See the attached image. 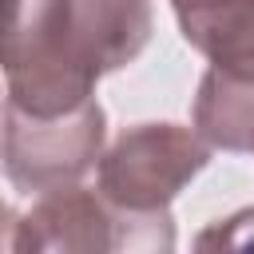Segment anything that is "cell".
Masks as SVG:
<instances>
[{"instance_id": "obj_1", "label": "cell", "mask_w": 254, "mask_h": 254, "mask_svg": "<svg viewBox=\"0 0 254 254\" xmlns=\"http://www.w3.org/2000/svg\"><path fill=\"white\" fill-rule=\"evenodd\" d=\"M0 75L4 107L36 119L95 99L99 79L75 48L71 0H0Z\"/></svg>"}, {"instance_id": "obj_2", "label": "cell", "mask_w": 254, "mask_h": 254, "mask_svg": "<svg viewBox=\"0 0 254 254\" xmlns=\"http://www.w3.org/2000/svg\"><path fill=\"white\" fill-rule=\"evenodd\" d=\"M171 210H123L91 187L40 194L16 222L12 254H175Z\"/></svg>"}, {"instance_id": "obj_3", "label": "cell", "mask_w": 254, "mask_h": 254, "mask_svg": "<svg viewBox=\"0 0 254 254\" xmlns=\"http://www.w3.org/2000/svg\"><path fill=\"white\" fill-rule=\"evenodd\" d=\"M210 147L183 123L127 127L95 167V190L123 210H171V202L206 171Z\"/></svg>"}, {"instance_id": "obj_4", "label": "cell", "mask_w": 254, "mask_h": 254, "mask_svg": "<svg viewBox=\"0 0 254 254\" xmlns=\"http://www.w3.org/2000/svg\"><path fill=\"white\" fill-rule=\"evenodd\" d=\"M103 151H107V111L99 107V99L52 119L4 107L0 163L8 183L24 194L40 198L64 187H79L83 175L99 167Z\"/></svg>"}, {"instance_id": "obj_5", "label": "cell", "mask_w": 254, "mask_h": 254, "mask_svg": "<svg viewBox=\"0 0 254 254\" xmlns=\"http://www.w3.org/2000/svg\"><path fill=\"white\" fill-rule=\"evenodd\" d=\"M179 36L210 71L254 83V0H171Z\"/></svg>"}, {"instance_id": "obj_6", "label": "cell", "mask_w": 254, "mask_h": 254, "mask_svg": "<svg viewBox=\"0 0 254 254\" xmlns=\"http://www.w3.org/2000/svg\"><path fill=\"white\" fill-rule=\"evenodd\" d=\"M190 127L210 151L254 155V83L206 67L194 91Z\"/></svg>"}, {"instance_id": "obj_7", "label": "cell", "mask_w": 254, "mask_h": 254, "mask_svg": "<svg viewBox=\"0 0 254 254\" xmlns=\"http://www.w3.org/2000/svg\"><path fill=\"white\" fill-rule=\"evenodd\" d=\"M190 254H254V206H238L206 222L194 234Z\"/></svg>"}, {"instance_id": "obj_8", "label": "cell", "mask_w": 254, "mask_h": 254, "mask_svg": "<svg viewBox=\"0 0 254 254\" xmlns=\"http://www.w3.org/2000/svg\"><path fill=\"white\" fill-rule=\"evenodd\" d=\"M16 222H20V214L0 198V254H12V238H16Z\"/></svg>"}, {"instance_id": "obj_9", "label": "cell", "mask_w": 254, "mask_h": 254, "mask_svg": "<svg viewBox=\"0 0 254 254\" xmlns=\"http://www.w3.org/2000/svg\"><path fill=\"white\" fill-rule=\"evenodd\" d=\"M0 139H4V99H0Z\"/></svg>"}]
</instances>
